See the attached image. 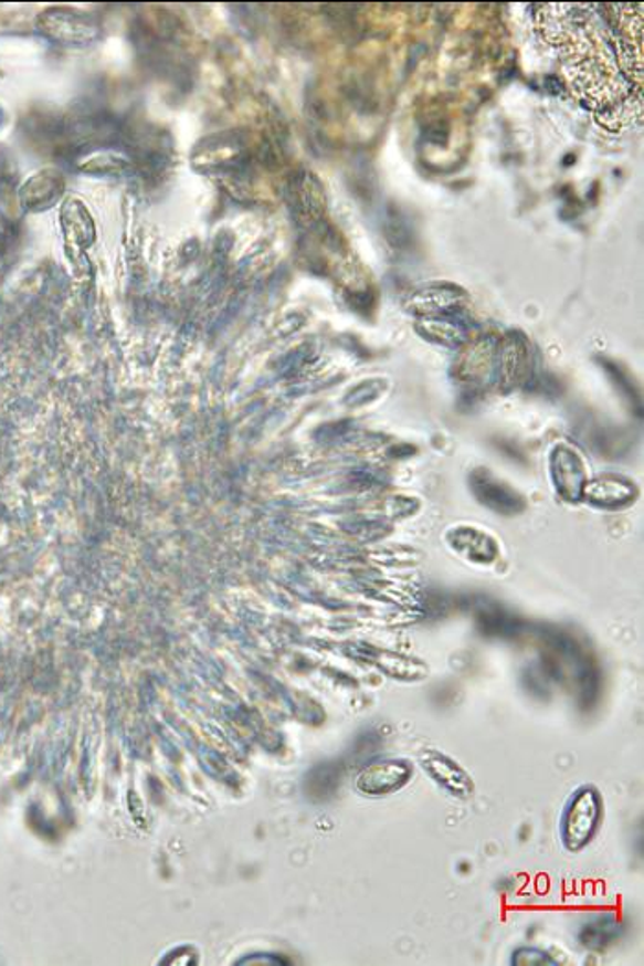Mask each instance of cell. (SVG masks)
Masks as SVG:
<instances>
[{"mask_svg": "<svg viewBox=\"0 0 644 966\" xmlns=\"http://www.w3.org/2000/svg\"><path fill=\"white\" fill-rule=\"evenodd\" d=\"M420 766L441 790L446 791L447 796L463 801L474 796L475 785L468 771L457 760L447 757L446 753L425 749L420 755Z\"/></svg>", "mask_w": 644, "mask_h": 966, "instance_id": "3", "label": "cell"}, {"mask_svg": "<svg viewBox=\"0 0 644 966\" xmlns=\"http://www.w3.org/2000/svg\"><path fill=\"white\" fill-rule=\"evenodd\" d=\"M510 965L513 966H558L560 962H557L555 957L549 954V952L541 951V948H536V946H519L516 951L513 952V957H510Z\"/></svg>", "mask_w": 644, "mask_h": 966, "instance_id": "5", "label": "cell"}, {"mask_svg": "<svg viewBox=\"0 0 644 966\" xmlns=\"http://www.w3.org/2000/svg\"><path fill=\"white\" fill-rule=\"evenodd\" d=\"M458 871H461V873H468L469 863L468 862L461 863V868H458Z\"/></svg>", "mask_w": 644, "mask_h": 966, "instance_id": "6", "label": "cell"}, {"mask_svg": "<svg viewBox=\"0 0 644 966\" xmlns=\"http://www.w3.org/2000/svg\"><path fill=\"white\" fill-rule=\"evenodd\" d=\"M413 764L405 758H376L359 771L356 788L367 797L392 796L403 790L413 779Z\"/></svg>", "mask_w": 644, "mask_h": 966, "instance_id": "2", "label": "cell"}, {"mask_svg": "<svg viewBox=\"0 0 644 966\" xmlns=\"http://www.w3.org/2000/svg\"><path fill=\"white\" fill-rule=\"evenodd\" d=\"M604 821V799L599 788L582 785L571 794L560 816V841L569 852H582L595 840Z\"/></svg>", "mask_w": 644, "mask_h": 966, "instance_id": "1", "label": "cell"}, {"mask_svg": "<svg viewBox=\"0 0 644 966\" xmlns=\"http://www.w3.org/2000/svg\"><path fill=\"white\" fill-rule=\"evenodd\" d=\"M624 924L615 913L602 912L591 915L579 932L580 945L588 951H606L623 939Z\"/></svg>", "mask_w": 644, "mask_h": 966, "instance_id": "4", "label": "cell"}]
</instances>
